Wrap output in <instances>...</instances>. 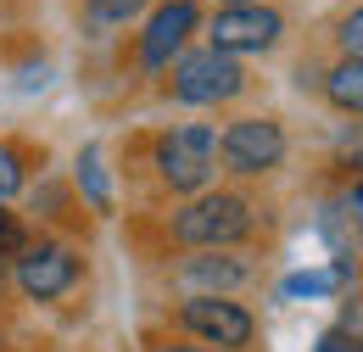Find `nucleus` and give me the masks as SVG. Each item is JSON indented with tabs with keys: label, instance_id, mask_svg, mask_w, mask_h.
Segmentation results:
<instances>
[{
	"label": "nucleus",
	"instance_id": "obj_1",
	"mask_svg": "<svg viewBox=\"0 0 363 352\" xmlns=\"http://www.w3.org/2000/svg\"><path fill=\"white\" fill-rule=\"evenodd\" d=\"M257 229V207L240 190H201L174 213V241L190 252H224Z\"/></svg>",
	"mask_w": 363,
	"mask_h": 352
},
{
	"label": "nucleus",
	"instance_id": "obj_2",
	"mask_svg": "<svg viewBox=\"0 0 363 352\" xmlns=\"http://www.w3.org/2000/svg\"><path fill=\"white\" fill-rule=\"evenodd\" d=\"M151 163H157V174H162L168 190L201 196V190L213 185V174H218V129H207V123H179V129H168L157 140Z\"/></svg>",
	"mask_w": 363,
	"mask_h": 352
},
{
	"label": "nucleus",
	"instance_id": "obj_3",
	"mask_svg": "<svg viewBox=\"0 0 363 352\" xmlns=\"http://www.w3.org/2000/svg\"><path fill=\"white\" fill-rule=\"evenodd\" d=\"M246 89V67L224 56V50H184L174 62V101L184 106H218V101H235Z\"/></svg>",
	"mask_w": 363,
	"mask_h": 352
},
{
	"label": "nucleus",
	"instance_id": "obj_4",
	"mask_svg": "<svg viewBox=\"0 0 363 352\" xmlns=\"http://www.w3.org/2000/svg\"><path fill=\"white\" fill-rule=\"evenodd\" d=\"M11 274H17V291L28 297V302H56V297H67L73 285H79V252L73 246H62V241H28L17 258H11Z\"/></svg>",
	"mask_w": 363,
	"mask_h": 352
},
{
	"label": "nucleus",
	"instance_id": "obj_5",
	"mask_svg": "<svg viewBox=\"0 0 363 352\" xmlns=\"http://www.w3.org/2000/svg\"><path fill=\"white\" fill-rule=\"evenodd\" d=\"M218 163L240 179L274 174L285 163V129L274 118H235L224 134H218Z\"/></svg>",
	"mask_w": 363,
	"mask_h": 352
},
{
	"label": "nucleus",
	"instance_id": "obj_6",
	"mask_svg": "<svg viewBox=\"0 0 363 352\" xmlns=\"http://www.w3.org/2000/svg\"><path fill=\"white\" fill-rule=\"evenodd\" d=\"M279 34H285V17L274 11V6H224L213 23H207V40H213V50H224V56H263V50H274L279 45Z\"/></svg>",
	"mask_w": 363,
	"mask_h": 352
},
{
	"label": "nucleus",
	"instance_id": "obj_7",
	"mask_svg": "<svg viewBox=\"0 0 363 352\" xmlns=\"http://www.w3.org/2000/svg\"><path fill=\"white\" fill-rule=\"evenodd\" d=\"M179 324L190 330V336H201L207 347H218V352L252 347V336H257L252 313L240 308V302H229V297H184L179 302Z\"/></svg>",
	"mask_w": 363,
	"mask_h": 352
},
{
	"label": "nucleus",
	"instance_id": "obj_8",
	"mask_svg": "<svg viewBox=\"0 0 363 352\" xmlns=\"http://www.w3.org/2000/svg\"><path fill=\"white\" fill-rule=\"evenodd\" d=\"M196 28H201V6H196V0H162V6L151 11L145 34H140V67H145V73L174 67L184 56V40H190Z\"/></svg>",
	"mask_w": 363,
	"mask_h": 352
},
{
	"label": "nucleus",
	"instance_id": "obj_9",
	"mask_svg": "<svg viewBox=\"0 0 363 352\" xmlns=\"http://www.w3.org/2000/svg\"><path fill=\"white\" fill-rule=\"evenodd\" d=\"M252 274H257V268H252V258L224 246V252H196V258H184L174 280H179L190 297H229V291H240Z\"/></svg>",
	"mask_w": 363,
	"mask_h": 352
},
{
	"label": "nucleus",
	"instance_id": "obj_10",
	"mask_svg": "<svg viewBox=\"0 0 363 352\" xmlns=\"http://www.w3.org/2000/svg\"><path fill=\"white\" fill-rule=\"evenodd\" d=\"M79 190H84V202H90L101 219L112 213V185H106V168H101V145L79 151Z\"/></svg>",
	"mask_w": 363,
	"mask_h": 352
},
{
	"label": "nucleus",
	"instance_id": "obj_11",
	"mask_svg": "<svg viewBox=\"0 0 363 352\" xmlns=\"http://www.w3.org/2000/svg\"><path fill=\"white\" fill-rule=\"evenodd\" d=\"M324 95H330V106H341V112H363V62L330 67V73H324Z\"/></svg>",
	"mask_w": 363,
	"mask_h": 352
},
{
	"label": "nucleus",
	"instance_id": "obj_12",
	"mask_svg": "<svg viewBox=\"0 0 363 352\" xmlns=\"http://www.w3.org/2000/svg\"><path fill=\"white\" fill-rule=\"evenodd\" d=\"M335 285H341L335 268H308V274H291V280L279 285V297H285V302H296V297H330Z\"/></svg>",
	"mask_w": 363,
	"mask_h": 352
},
{
	"label": "nucleus",
	"instance_id": "obj_13",
	"mask_svg": "<svg viewBox=\"0 0 363 352\" xmlns=\"http://www.w3.org/2000/svg\"><path fill=\"white\" fill-rule=\"evenodd\" d=\"M28 185V168H23V151L11 140H0V202H11L17 190Z\"/></svg>",
	"mask_w": 363,
	"mask_h": 352
},
{
	"label": "nucleus",
	"instance_id": "obj_14",
	"mask_svg": "<svg viewBox=\"0 0 363 352\" xmlns=\"http://www.w3.org/2000/svg\"><path fill=\"white\" fill-rule=\"evenodd\" d=\"M335 45H341V62H363V6L335 23Z\"/></svg>",
	"mask_w": 363,
	"mask_h": 352
},
{
	"label": "nucleus",
	"instance_id": "obj_15",
	"mask_svg": "<svg viewBox=\"0 0 363 352\" xmlns=\"http://www.w3.org/2000/svg\"><path fill=\"white\" fill-rule=\"evenodd\" d=\"M151 0H90V23L101 28V23H129V17H140Z\"/></svg>",
	"mask_w": 363,
	"mask_h": 352
},
{
	"label": "nucleus",
	"instance_id": "obj_16",
	"mask_svg": "<svg viewBox=\"0 0 363 352\" xmlns=\"http://www.w3.org/2000/svg\"><path fill=\"white\" fill-rule=\"evenodd\" d=\"M318 352H363V336L358 330H324V336H318Z\"/></svg>",
	"mask_w": 363,
	"mask_h": 352
},
{
	"label": "nucleus",
	"instance_id": "obj_17",
	"mask_svg": "<svg viewBox=\"0 0 363 352\" xmlns=\"http://www.w3.org/2000/svg\"><path fill=\"white\" fill-rule=\"evenodd\" d=\"M347 157H352V168H363V134H352V140H347Z\"/></svg>",
	"mask_w": 363,
	"mask_h": 352
},
{
	"label": "nucleus",
	"instance_id": "obj_18",
	"mask_svg": "<svg viewBox=\"0 0 363 352\" xmlns=\"http://www.w3.org/2000/svg\"><path fill=\"white\" fill-rule=\"evenodd\" d=\"M352 213H358V219H363V185H358V190H352Z\"/></svg>",
	"mask_w": 363,
	"mask_h": 352
},
{
	"label": "nucleus",
	"instance_id": "obj_19",
	"mask_svg": "<svg viewBox=\"0 0 363 352\" xmlns=\"http://www.w3.org/2000/svg\"><path fill=\"white\" fill-rule=\"evenodd\" d=\"M162 352H218V347H162Z\"/></svg>",
	"mask_w": 363,
	"mask_h": 352
},
{
	"label": "nucleus",
	"instance_id": "obj_20",
	"mask_svg": "<svg viewBox=\"0 0 363 352\" xmlns=\"http://www.w3.org/2000/svg\"><path fill=\"white\" fill-rule=\"evenodd\" d=\"M224 6H257V0H218V11H224Z\"/></svg>",
	"mask_w": 363,
	"mask_h": 352
},
{
	"label": "nucleus",
	"instance_id": "obj_21",
	"mask_svg": "<svg viewBox=\"0 0 363 352\" xmlns=\"http://www.w3.org/2000/svg\"><path fill=\"white\" fill-rule=\"evenodd\" d=\"M6 263H11V258H0V274H6Z\"/></svg>",
	"mask_w": 363,
	"mask_h": 352
}]
</instances>
